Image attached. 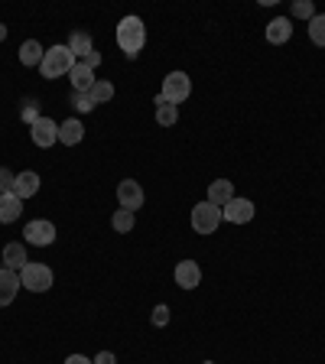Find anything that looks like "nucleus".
<instances>
[{
	"instance_id": "4be33fe9",
	"label": "nucleus",
	"mask_w": 325,
	"mask_h": 364,
	"mask_svg": "<svg viewBox=\"0 0 325 364\" xmlns=\"http://www.w3.org/2000/svg\"><path fill=\"white\" fill-rule=\"evenodd\" d=\"M88 98H91L94 104L111 101V98H114V85H111V82H104V78H98V82L91 85V92H88Z\"/></svg>"
},
{
	"instance_id": "f257e3e1",
	"label": "nucleus",
	"mask_w": 325,
	"mask_h": 364,
	"mask_svg": "<svg viewBox=\"0 0 325 364\" xmlns=\"http://www.w3.org/2000/svg\"><path fill=\"white\" fill-rule=\"evenodd\" d=\"M114 36H117V46L127 59H137L140 52H144V46H146V26H144L140 17H124L117 23V33Z\"/></svg>"
},
{
	"instance_id": "2eb2a0df",
	"label": "nucleus",
	"mask_w": 325,
	"mask_h": 364,
	"mask_svg": "<svg viewBox=\"0 0 325 364\" xmlns=\"http://www.w3.org/2000/svg\"><path fill=\"white\" fill-rule=\"evenodd\" d=\"M23 215V199L13 192L0 195V225H10V221H17Z\"/></svg>"
},
{
	"instance_id": "1a4fd4ad",
	"label": "nucleus",
	"mask_w": 325,
	"mask_h": 364,
	"mask_svg": "<svg viewBox=\"0 0 325 364\" xmlns=\"http://www.w3.org/2000/svg\"><path fill=\"white\" fill-rule=\"evenodd\" d=\"M254 212H257V208H254L250 199H238V195H234L231 202L222 208V218L231 221V225H248V221L254 218Z\"/></svg>"
},
{
	"instance_id": "cd10ccee",
	"label": "nucleus",
	"mask_w": 325,
	"mask_h": 364,
	"mask_svg": "<svg viewBox=\"0 0 325 364\" xmlns=\"http://www.w3.org/2000/svg\"><path fill=\"white\" fill-rule=\"evenodd\" d=\"M150 322H153L156 329H162V325L170 322V306H156V309H153V315H150Z\"/></svg>"
},
{
	"instance_id": "bb28decb",
	"label": "nucleus",
	"mask_w": 325,
	"mask_h": 364,
	"mask_svg": "<svg viewBox=\"0 0 325 364\" xmlns=\"http://www.w3.org/2000/svg\"><path fill=\"white\" fill-rule=\"evenodd\" d=\"M72 101H75V111H85V114H88V111L98 108V104H94L91 98H88V92H75V94H72Z\"/></svg>"
},
{
	"instance_id": "6ab92c4d",
	"label": "nucleus",
	"mask_w": 325,
	"mask_h": 364,
	"mask_svg": "<svg viewBox=\"0 0 325 364\" xmlns=\"http://www.w3.org/2000/svg\"><path fill=\"white\" fill-rule=\"evenodd\" d=\"M43 56H46V49L36 39H26L23 46H20V62H23L26 68H33V65H43Z\"/></svg>"
},
{
	"instance_id": "393cba45",
	"label": "nucleus",
	"mask_w": 325,
	"mask_h": 364,
	"mask_svg": "<svg viewBox=\"0 0 325 364\" xmlns=\"http://www.w3.org/2000/svg\"><path fill=\"white\" fill-rule=\"evenodd\" d=\"M293 17H296V20H312V17H316L312 0H296V4H293Z\"/></svg>"
},
{
	"instance_id": "f3484780",
	"label": "nucleus",
	"mask_w": 325,
	"mask_h": 364,
	"mask_svg": "<svg viewBox=\"0 0 325 364\" xmlns=\"http://www.w3.org/2000/svg\"><path fill=\"white\" fill-rule=\"evenodd\" d=\"M26 263H30V261H26V247L20 244V241H13V244L4 247V267H7V270H17L20 273Z\"/></svg>"
},
{
	"instance_id": "2f4dec72",
	"label": "nucleus",
	"mask_w": 325,
	"mask_h": 364,
	"mask_svg": "<svg viewBox=\"0 0 325 364\" xmlns=\"http://www.w3.org/2000/svg\"><path fill=\"white\" fill-rule=\"evenodd\" d=\"M4 39H7V26L0 23V43H4Z\"/></svg>"
},
{
	"instance_id": "f03ea898",
	"label": "nucleus",
	"mask_w": 325,
	"mask_h": 364,
	"mask_svg": "<svg viewBox=\"0 0 325 364\" xmlns=\"http://www.w3.org/2000/svg\"><path fill=\"white\" fill-rule=\"evenodd\" d=\"M75 62L78 59L72 56L69 46H52V49H46L39 72H43V78H62V75H69L72 68H75Z\"/></svg>"
},
{
	"instance_id": "39448f33",
	"label": "nucleus",
	"mask_w": 325,
	"mask_h": 364,
	"mask_svg": "<svg viewBox=\"0 0 325 364\" xmlns=\"http://www.w3.org/2000/svg\"><path fill=\"white\" fill-rule=\"evenodd\" d=\"M20 283H23V289H30V293H46V289L52 287V267L30 261L23 270H20Z\"/></svg>"
},
{
	"instance_id": "6e6552de",
	"label": "nucleus",
	"mask_w": 325,
	"mask_h": 364,
	"mask_svg": "<svg viewBox=\"0 0 325 364\" xmlns=\"http://www.w3.org/2000/svg\"><path fill=\"white\" fill-rule=\"evenodd\" d=\"M117 202H120V208H127V212L137 215V208H144V202H146L144 186H140L137 179H120V186H117Z\"/></svg>"
},
{
	"instance_id": "0eeeda50",
	"label": "nucleus",
	"mask_w": 325,
	"mask_h": 364,
	"mask_svg": "<svg viewBox=\"0 0 325 364\" xmlns=\"http://www.w3.org/2000/svg\"><path fill=\"white\" fill-rule=\"evenodd\" d=\"M30 137H33V144L39 150H49L52 144H59V124L52 118H36L30 124Z\"/></svg>"
},
{
	"instance_id": "c756f323",
	"label": "nucleus",
	"mask_w": 325,
	"mask_h": 364,
	"mask_svg": "<svg viewBox=\"0 0 325 364\" xmlns=\"http://www.w3.org/2000/svg\"><path fill=\"white\" fill-rule=\"evenodd\" d=\"M91 364H117V358H114L111 351H101L98 358H91Z\"/></svg>"
},
{
	"instance_id": "412c9836",
	"label": "nucleus",
	"mask_w": 325,
	"mask_h": 364,
	"mask_svg": "<svg viewBox=\"0 0 325 364\" xmlns=\"http://www.w3.org/2000/svg\"><path fill=\"white\" fill-rule=\"evenodd\" d=\"M65 46L72 49L75 59H82V56H88V52L94 49V39H91V33H82V30H78V33L69 36V43H65Z\"/></svg>"
},
{
	"instance_id": "c85d7f7f",
	"label": "nucleus",
	"mask_w": 325,
	"mask_h": 364,
	"mask_svg": "<svg viewBox=\"0 0 325 364\" xmlns=\"http://www.w3.org/2000/svg\"><path fill=\"white\" fill-rule=\"evenodd\" d=\"M78 62H85V65L94 72V68L101 65V52H94V49H91V52H88V56H82V59H78Z\"/></svg>"
},
{
	"instance_id": "b1692460",
	"label": "nucleus",
	"mask_w": 325,
	"mask_h": 364,
	"mask_svg": "<svg viewBox=\"0 0 325 364\" xmlns=\"http://www.w3.org/2000/svg\"><path fill=\"white\" fill-rule=\"evenodd\" d=\"M309 39L316 46H325V13H316L309 20Z\"/></svg>"
},
{
	"instance_id": "dca6fc26",
	"label": "nucleus",
	"mask_w": 325,
	"mask_h": 364,
	"mask_svg": "<svg viewBox=\"0 0 325 364\" xmlns=\"http://www.w3.org/2000/svg\"><path fill=\"white\" fill-rule=\"evenodd\" d=\"M231 199H234V182H228V179H215L208 186V202L218 205V208H224Z\"/></svg>"
},
{
	"instance_id": "f8f14e48",
	"label": "nucleus",
	"mask_w": 325,
	"mask_h": 364,
	"mask_svg": "<svg viewBox=\"0 0 325 364\" xmlns=\"http://www.w3.org/2000/svg\"><path fill=\"white\" fill-rule=\"evenodd\" d=\"M39 186H43V179H39V172L26 170V172H17V182H13V195H20V199H33L36 192H39Z\"/></svg>"
},
{
	"instance_id": "ddd939ff",
	"label": "nucleus",
	"mask_w": 325,
	"mask_h": 364,
	"mask_svg": "<svg viewBox=\"0 0 325 364\" xmlns=\"http://www.w3.org/2000/svg\"><path fill=\"white\" fill-rule=\"evenodd\" d=\"M85 140V124L78 118H69V120H62L59 124V144H65V146H78Z\"/></svg>"
},
{
	"instance_id": "4468645a",
	"label": "nucleus",
	"mask_w": 325,
	"mask_h": 364,
	"mask_svg": "<svg viewBox=\"0 0 325 364\" xmlns=\"http://www.w3.org/2000/svg\"><path fill=\"white\" fill-rule=\"evenodd\" d=\"M290 36H293V23L286 17H276V20L267 23V43H270V46L290 43Z\"/></svg>"
},
{
	"instance_id": "aec40b11",
	"label": "nucleus",
	"mask_w": 325,
	"mask_h": 364,
	"mask_svg": "<svg viewBox=\"0 0 325 364\" xmlns=\"http://www.w3.org/2000/svg\"><path fill=\"white\" fill-rule=\"evenodd\" d=\"M176 120H179V108L170 101H162L160 94H156V124H160V127H172Z\"/></svg>"
},
{
	"instance_id": "9b49d317",
	"label": "nucleus",
	"mask_w": 325,
	"mask_h": 364,
	"mask_svg": "<svg viewBox=\"0 0 325 364\" xmlns=\"http://www.w3.org/2000/svg\"><path fill=\"white\" fill-rule=\"evenodd\" d=\"M20 289H23V283H20V273L17 270H7V267H0V306L13 303Z\"/></svg>"
},
{
	"instance_id": "20e7f679",
	"label": "nucleus",
	"mask_w": 325,
	"mask_h": 364,
	"mask_svg": "<svg viewBox=\"0 0 325 364\" xmlns=\"http://www.w3.org/2000/svg\"><path fill=\"white\" fill-rule=\"evenodd\" d=\"M189 94H192V78L186 72H170V75L162 78V92L160 98L170 104H182L189 101Z\"/></svg>"
},
{
	"instance_id": "423d86ee",
	"label": "nucleus",
	"mask_w": 325,
	"mask_h": 364,
	"mask_svg": "<svg viewBox=\"0 0 325 364\" xmlns=\"http://www.w3.org/2000/svg\"><path fill=\"white\" fill-rule=\"evenodd\" d=\"M56 234H59V231H56V225H52L49 218H33L23 228V241L33 247H49L52 241H56Z\"/></svg>"
},
{
	"instance_id": "5701e85b",
	"label": "nucleus",
	"mask_w": 325,
	"mask_h": 364,
	"mask_svg": "<svg viewBox=\"0 0 325 364\" xmlns=\"http://www.w3.org/2000/svg\"><path fill=\"white\" fill-rule=\"evenodd\" d=\"M111 228L117 231V234H127V231H134V212H127V208H117V212L111 215Z\"/></svg>"
},
{
	"instance_id": "a878e982",
	"label": "nucleus",
	"mask_w": 325,
	"mask_h": 364,
	"mask_svg": "<svg viewBox=\"0 0 325 364\" xmlns=\"http://www.w3.org/2000/svg\"><path fill=\"white\" fill-rule=\"evenodd\" d=\"M13 182H17V172H10L7 166H0V195L13 192Z\"/></svg>"
},
{
	"instance_id": "7c9ffc66",
	"label": "nucleus",
	"mask_w": 325,
	"mask_h": 364,
	"mask_svg": "<svg viewBox=\"0 0 325 364\" xmlns=\"http://www.w3.org/2000/svg\"><path fill=\"white\" fill-rule=\"evenodd\" d=\"M65 364H91V358H85V355H69V358H65Z\"/></svg>"
},
{
	"instance_id": "a211bd4d",
	"label": "nucleus",
	"mask_w": 325,
	"mask_h": 364,
	"mask_svg": "<svg viewBox=\"0 0 325 364\" xmlns=\"http://www.w3.org/2000/svg\"><path fill=\"white\" fill-rule=\"evenodd\" d=\"M69 78H72V88H75V92H91V85L98 82L94 72L85 65V62H75V68L69 72Z\"/></svg>"
},
{
	"instance_id": "7ed1b4c3",
	"label": "nucleus",
	"mask_w": 325,
	"mask_h": 364,
	"mask_svg": "<svg viewBox=\"0 0 325 364\" xmlns=\"http://www.w3.org/2000/svg\"><path fill=\"white\" fill-rule=\"evenodd\" d=\"M189 221H192V231L196 234H215L218 231V225H222V208L218 205H212L205 199V202H198L196 208H192V215H189Z\"/></svg>"
},
{
	"instance_id": "9d476101",
	"label": "nucleus",
	"mask_w": 325,
	"mask_h": 364,
	"mask_svg": "<svg viewBox=\"0 0 325 364\" xmlns=\"http://www.w3.org/2000/svg\"><path fill=\"white\" fill-rule=\"evenodd\" d=\"M172 277H176V287L179 289H196L198 283H202V267H198L196 261H179L176 270H172Z\"/></svg>"
}]
</instances>
